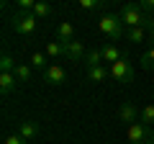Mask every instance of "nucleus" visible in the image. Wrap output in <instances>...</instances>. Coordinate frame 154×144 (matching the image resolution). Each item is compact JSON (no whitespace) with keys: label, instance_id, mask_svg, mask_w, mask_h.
<instances>
[{"label":"nucleus","instance_id":"1","mask_svg":"<svg viewBox=\"0 0 154 144\" xmlns=\"http://www.w3.org/2000/svg\"><path fill=\"white\" fill-rule=\"evenodd\" d=\"M118 18L123 21L126 28H152L154 26V21L149 18V13H144L139 3H126V5L121 8V13H118Z\"/></svg>","mask_w":154,"mask_h":144},{"label":"nucleus","instance_id":"2","mask_svg":"<svg viewBox=\"0 0 154 144\" xmlns=\"http://www.w3.org/2000/svg\"><path fill=\"white\" fill-rule=\"evenodd\" d=\"M98 28H100V33H105L110 39V44L113 41H118L121 36H126V26H123V21L118 16H100V21H98Z\"/></svg>","mask_w":154,"mask_h":144},{"label":"nucleus","instance_id":"3","mask_svg":"<svg viewBox=\"0 0 154 144\" xmlns=\"http://www.w3.org/2000/svg\"><path fill=\"white\" fill-rule=\"evenodd\" d=\"M38 18L33 16V11H16L13 13V31L21 33V36H28V33L36 31Z\"/></svg>","mask_w":154,"mask_h":144},{"label":"nucleus","instance_id":"4","mask_svg":"<svg viewBox=\"0 0 154 144\" xmlns=\"http://www.w3.org/2000/svg\"><path fill=\"white\" fill-rule=\"evenodd\" d=\"M126 136H128V142H131V144H154L152 126H146V124H141V121L131 124L128 131H126Z\"/></svg>","mask_w":154,"mask_h":144},{"label":"nucleus","instance_id":"5","mask_svg":"<svg viewBox=\"0 0 154 144\" xmlns=\"http://www.w3.org/2000/svg\"><path fill=\"white\" fill-rule=\"evenodd\" d=\"M110 77H113L116 83H131L134 80V62L123 54L116 64H110Z\"/></svg>","mask_w":154,"mask_h":144},{"label":"nucleus","instance_id":"6","mask_svg":"<svg viewBox=\"0 0 154 144\" xmlns=\"http://www.w3.org/2000/svg\"><path fill=\"white\" fill-rule=\"evenodd\" d=\"M64 80H67V72L59 64H49L44 70V83L46 85H64Z\"/></svg>","mask_w":154,"mask_h":144},{"label":"nucleus","instance_id":"7","mask_svg":"<svg viewBox=\"0 0 154 144\" xmlns=\"http://www.w3.org/2000/svg\"><path fill=\"white\" fill-rule=\"evenodd\" d=\"M64 46H67V59H72V62H85L88 49H85V44H82L80 39L69 41V44H64Z\"/></svg>","mask_w":154,"mask_h":144},{"label":"nucleus","instance_id":"8","mask_svg":"<svg viewBox=\"0 0 154 144\" xmlns=\"http://www.w3.org/2000/svg\"><path fill=\"white\" fill-rule=\"evenodd\" d=\"M139 116H141V113H139V108L134 103H121V108H118V118H121L123 124L131 126V124L139 121Z\"/></svg>","mask_w":154,"mask_h":144},{"label":"nucleus","instance_id":"9","mask_svg":"<svg viewBox=\"0 0 154 144\" xmlns=\"http://www.w3.org/2000/svg\"><path fill=\"white\" fill-rule=\"evenodd\" d=\"M75 28H72V23L62 21L59 26H57V41H62V44H69V41H75Z\"/></svg>","mask_w":154,"mask_h":144},{"label":"nucleus","instance_id":"10","mask_svg":"<svg viewBox=\"0 0 154 144\" xmlns=\"http://www.w3.org/2000/svg\"><path fill=\"white\" fill-rule=\"evenodd\" d=\"M16 85H18V80L13 72H0V93L3 95H11L16 90Z\"/></svg>","mask_w":154,"mask_h":144},{"label":"nucleus","instance_id":"11","mask_svg":"<svg viewBox=\"0 0 154 144\" xmlns=\"http://www.w3.org/2000/svg\"><path fill=\"white\" fill-rule=\"evenodd\" d=\"M100 52H103V62H110V64H116V62L121 59V52H118V46L116 44H110V41H105L103 46H100Z\"/></svg>","mask_w":154,"mask_h":144},{"label":"nucleus","instance_id":"12","mask_svg":"<svg viewBox=\"0 0 154 144\" xmlns=\"http://www.w3.org/2000/svg\"><path fill=\"white\" fill-rule=\"evenodd\" d=\"M18 134L28 142V139H33L38 134V124L36 121H21V124H18Z\"/></svg>","mask_w":154,"mask_h":144},{"label":"nucleus","instance_id":"13","mask_svg":"<svg viewBox=\"0 0 154 144\" xmlns=\"http://www.w3.org/2000/svg\"><path fill=\"white\" fill-rule=\"evenodd\" d=\"M88 77L93 80V83H105V80L110 77V70H105L103 64H100V67H90V70H88Z\"/></svg>","mask_w":154,"mask_h":144},{"label":"nucleus","instance_id":"14","mask_svg":"<svg viewBox=\"0 0 154 144\" xmlns=\"http://www.w3.org/2000/svg\"><path fill=\"white\" fill-rule=\"evenodd\" d=\"M100 64H103V52L100 49H90L88 54H85V67L90 70V67H100Z\"/></svg>","mask_w":154,"mask_h":144},{"label":"nucleus","instance_id":"15","mask_svg":"<svg viewBox=\"0 0 154 144\" xmlns=\"http://www.w3.org/2000/svg\"><path fill=\"white\" fill-rule=\"evenodd\" d=\"M46 57H67V46L62 41H49L46 44Z\"/></svg>","mask_w":154,"mask_h":144},{"label":"nucleus","instance_id":"16","mask_svg":"<svg viewBox=\"0 0 154 144\" xmlns=\"http://www.w3.org/2000/svg\"><path fill=\"white\" fill-rule=\"evenodd\" d=\"M146 36H149L146 28H126V39L131 41V44H141Z\"/></svg>","mask_w":154,"mask_h":144},{"label":"nucleus","instance_id":"17","mask_svg":"<svg viewBox=\"0 0 154 144\" xmlns=\"http://www.w3.org/2000/svg\"><path fill=\"white\" fill-rule=\"evenodd\" d=\"M31 67H36V70H41V72L49 67V62H46V54H44V52H33V54H31Z\"/></svg>","mask_w":154,"mask_h":144},{"label":"nucleus","instance_id":"18","mask_svg":"<svg viewBox=\"0 0 154 144\" xmlns=\"http://www.w3.org/2000/svg\"><path fill=\"white\" fill-rule=\"evenodd\" d=\"M13 75H16L18 83H28V80H31V67H28V64H18Z\"/></svg>","mask_w":154,"mask_h":144},{"label":"nucleus","instance_id":"19","mask_svg":"<svg viewBox=\"0 0 154 144\" xmlns=\"http://www.w3.org/2000/svg\"><path fill=\"white\" fill-rule=\"evenodd\" d=\"M33 16L36 18H49L51 16V5L49 3H36V5H33Z\"/></svg>","mask_w":154,"mask_h":144},{"label":"nucleus","instance_id":"20","mask_svg":"<svg viewBox=\"0 0 154 144\" xmlns=\"http://www.w3.org/2000/svg\"><path fill=\"white\" fill-rule=\"evenodd\" d=\"M16 62H13V57L11 54H3L0 57V72H16Z\"/></svg>","mask_w":154,"mask_h":144},{"label":"nucleus","instance_id":"21","mask_svg":"<svg viewBox=\"0 0 154 144\" xmlns=\"http://www.w3.org/2000/svg\"><path fill=\"white\" fill-rule=\"evenodd\" d=\"M139 121L146 124V126H152V124H154V105H144V108H141V116H139Z\"/></svg>","mask_w":154,"mask_h":144},{"label":"nucleus","instance_id":"22","mask_svg":"<svg viewBox=\"0 0 154 144\" xmlns=\"http://www.w3.org/2000/svg\"><path fill=\"white\" fill-rule=\"evenodd\" d=\"M139 64H141L144 70H149V72H154V46H152V49H149L146 54L141 57V62H139Z\"/></svg>","mask_w":154,"mask_h":144},{"label":"nucleus","instance_id":"23","mask_svg":"<svg viewBox=\"0 0 154 144\" xmlns=\"http://www.w3.org/2000/svg\"><path fill=\"white\" fill-rule=\"evenodd\" d=\"M80 8H85V11H100L103 0H80Z\"/></svg>","mask_w":154,"mask_h":144},{"label":"nucleus","instance_id":"24","mask_svg":"<svg viewBox=\"0 0 154 144\" xmlns=\"http://www.w3.org/2000/svg\"><path fill=\"white\" fill-rule=\"evenodd\" d=\"M3 144H28V142L21 136V134H11V136H5V142H3Z\"/></svg>","mask_w":154,"mask_h":144},{"label":"nucleus","instance_id":"25","mask_svg":"<svg viewBox=\"0 0 154 144\" xmlns=\"http://www.w3.org/2000/svg\"><path fill=\"white\" fill-rule=\"evenodd\" d=\"M149 41H154V26L149 28Z\"/></svg>","mask_w":154,"mask_h":144}]
</instances>
